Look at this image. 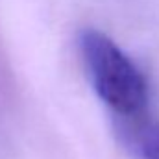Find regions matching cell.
Returning <instances> with one entry per match:
<instances>
[{
    "instance_id": "1",
    "label": "cell",
    "mask_w": 159,
    "mask_h": 159,
    "mask_svg": "<svg viewBox=\"0 0 159 159\" xmlns=\"http://www.w3.org/2000/svg\"><path fill=\"white\" fill-rule=\"evenodd\" d=\"M80 48L94 91L115 115H131L146 109L148 85L144 76L106 34L83 30Z\"/></svg>"
},
{
    "instance_id": "2",
    "label": "cell",
    "mask_w": 159,
    "mask_h": 159,
    "mask_svg": "<svg viewBox=\"0 0 159 159\" xmlns=\"http://www.w3.org/2000/svg\"><path fill=\"white\" fill-rule=\"evenodd\" d=\"M115 131L135 159H159V122L148 115V109L115 115Z\"/></svg>"
}]
</instances>
